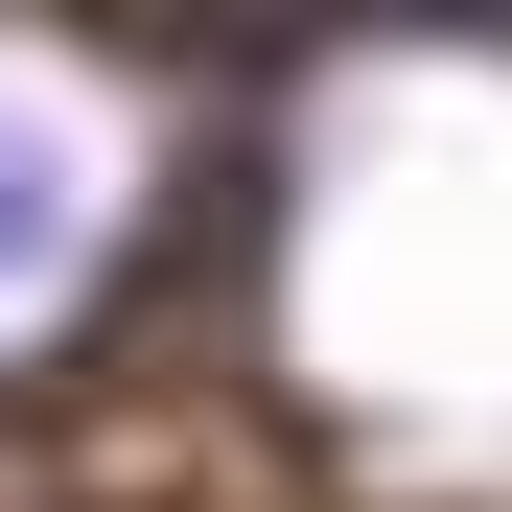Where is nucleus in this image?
I'll list each match as a JSON object with an SVG mask.
<instances>
[{
    "instance_id": "1",
    "label": "nucleus",
    "mask_w": 512,
    "mask_h": 512,
    "mask_svg": "<svg viewBox=\"0 0 512 512\" xmlns=\"http://www.w3.org/2000/svg\"><path fill=\"white\" fill-rule=\"evenodd\" d=\"M24 256H70V163H47L24 117H0V280H24Z\"/></svg>"
}]
</instances>
